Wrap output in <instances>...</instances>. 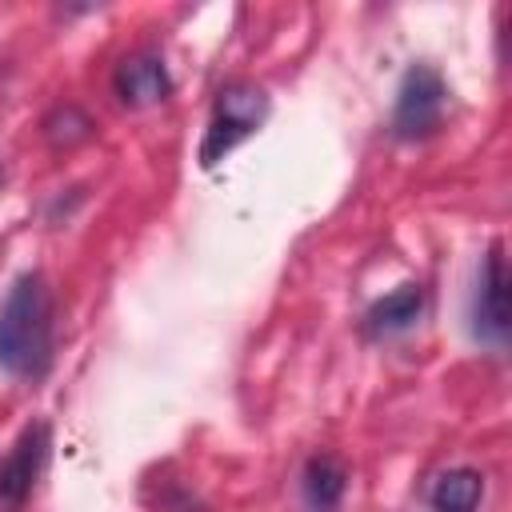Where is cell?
Returning a JSON list of instances; mask_svg holds the SVG:
<instances>
[{
  "mask_svg": "<svg viewBox=\"0 0 512 512\" xmlns=\"http://www.w3.org/2000/svg\"><path fill=\"white\" fill-rule=\"evenodd\" d=\"M44 136H48V144H56V148H72V144H80V140L92 136V120H88L76 104H60V108L48 112Z\"/></svg>",
  "mask_w": 512,
  "mask_h": 512,
  "instance_id": "obj_10",
  "label": "cell"
},
{
  "mask_svg": "<svg viewBox=\"0 0 512 512\" xmlns=\"http://www.w3.org/2000/svg\"><path fill=\"white\" fill-rule=\"evenodd\" d=\"M264 116H268V96L256 84H228V88H220L212 120H208V132H204V144H200V164L204 168L220 164L240 140H248L264 124Z\"/></svg>",
  "mask_w": 512,
  "mask_h": 512,
  "instance_id": "obj_2",
  "label": "cell"
},
{
  "mask_svg": "<svg viewBox=\"0 0 512 512\" xmlns=\"http://www.w3.org/2000/svg\"><path fill=\"white\" fill-rule=\"evenodd\" d=\"M420 312H424V288L420 284H400L368 308V328L376 336H396V332H408L420 320Z\"/></svg>",
  "mask_w": 512,
  "mask_h": 512,
  "instance_id": "obj_8",
  "label": "cell"
},
{
  "mask_svg": "<svg viewBox=\"0 0 512 512\" xmlns=\"http://www.w3.org/2000/svg\"><path fill=\"white\" fill-rule=\"evenodd\" d=\"M448 104V84L436 68L412 64L396 88V108H392V132L400 140H424L440 128Z\"/></svg>",
  "mask_w": 512,
  "mask_h": 512,
  "instance_id": "obj_3",
  "label": "cell"
},
{
  "mask_svg": "<svg viewBox=\"0 0 512 512\" xmlns=\"http://www.w3.org/2000/svg\"><path fill=\"white\" fill-rule=\"evenodd\" d=\"M44 460H48V424L36 420L16 436L12 452L0 464V512H20L28 504Z\"/></svg>",
  "mask_w": 512,
  "mask_h": 512,
  "instance_id": "obj_4",
  "label": "cell"
},
{
  "mask_svg": "<svg viewBox=\"0 0 512 512\" xmlns=\"http://www.w3.org/2000/svg\"><path fill=\"white\" fill-rule=\"evenodd\" d=\"M508 264L504 248L492 244L480 276H476V296H472V332L484 344H504L508 340Z\"/></svg>",
  "mask_w": 512,
  "mask_h": 512,
  "instance_id": "obj_5",
  "label": "cell"
},
{
  "mask_svg": "<svg viewBox=\"0 0 512 512\" xmlns=\"http://www.w3.org/2000/svg\"><path fill=\"white\" fill-rule=\"evenodd\" d=\"M484 500V476L476 468H448L428 488L432 512H476Z\"/></svg>",
  "mask_w": 512,
  "mask_h": 512,
  "instance_id": "obj_9",
  "label": "cell"
},
{
  "mask_svg": "<svg viewBox=\"0 0 512 512\" xmlns=\"http://www.w3.org/2000/svg\"><path fill=\"white\" fill-rule=\"evenodd\" d=\"M348 492V468L340 456L332 452H320L304 464V476H300V496H304V508L308 512H336L340 500Z\"/></svg>",
  "mask_w": 512,
  "mask_h": 512,
  "instance_id": "obj_7",
  "label": "cell"
},
{
  "mask_svg": "<svg viewBox=\"0 0 512 512\" xmlns=\"http://www.w3.org/2000/svg\"><path fill=\"white\" fill-rule=\"evenodd\" d=\"M56 352V300L40 272H20L0 304V368L16 380H40Z\"/></svg>",
  "mask_w": 512,
  "mask_h": 512,
  "instance_id": "obj_1",
  "label": "cell"
},
{
  "mask_svg": "<svg viewBox=\"0 0 512 512\" xmlns=\"http://www.w3.org/2000/svg\"><path fill=\"white\" fill-rule=\"evenodd\" d=\"M112 92L124 108H152L172 92L168 64L156 52H132L112 72Z\"/></svg>",
  "mask_w": 512,
  "mask_h": 512,
  "instance_id": "obj_6",
  "label": "cell"
}]
</instances>
